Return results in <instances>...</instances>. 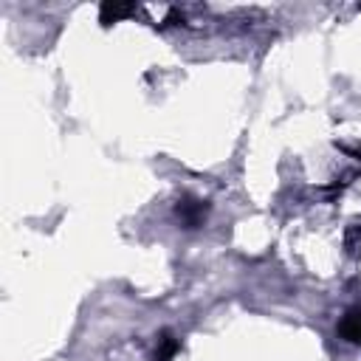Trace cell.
<instances>
[{"label":"cell","mask_w":361,"mask_h":361,"mask_svg":"<svg viewBox=\"0 0 361 361\" xmlns=\"http://www.w3.org/2000/svg\"><path fill=\"white\" fill-rule=\"evenodd\" d=\"M339 336L347 339L350 345H361V310H350V314L339 322Z\"/></svg>","instance_id":"1"},{"label":"cell","mask_w":361,"mask_h":361,"mask_svg":"<svg viewBox=\"0 0 361 361\" xmlns=\"http://www.w3.org/2000/svg\"><path fill=\"white\" fill-rule=\"evenodd\" d=\"M155 361H173L175 358V353L181 350V342L175 339V336L170 333V330H164V333H158L155 336Z\"/></svg>","instance_id":"2"},{"label":"cell","mask_w":361,"mask_h":361,"mask_svg":"<svg viewBox=\"0 0 361 361\" xmlns=\"http://www.w3.org/2000/svg\"><path fill=\"white\" fill-rule=\"evenodd\" d=\"M203 212H206V203L201 201H184V203L178 201V218L186 223V229H195L203 218Z\"/></svg>","instance_id":"3"},{"label":"cell","mask_w":361,"mask_h":361,"mask_svg":"<svg viewBox=\"0 0 361 361\" xmlns=\"http://www.w3.org/2000/svg\"><path fill=\"white\" fill-rule=\"evenodd\" d=\"M130 14H136V6L133 3H105L99 9V20L105 23V26H110V23L122 20V17H130Z\"/></svg>","instance_id":"4"},{"label":"cell","mask_w":361,"mask_h":361,"mask_svg":"<svg viewBox=\"0 0 361 361\" xmlns=\"http://www.w3.org/2000/svg\"><path fill=\"white\" fill-rule=\"evenodd\" d=\"M347 249L350 251H358L361 249V223L350 226V232H347Z\"/></svg>","instance_id":"5"}]
</instances>
